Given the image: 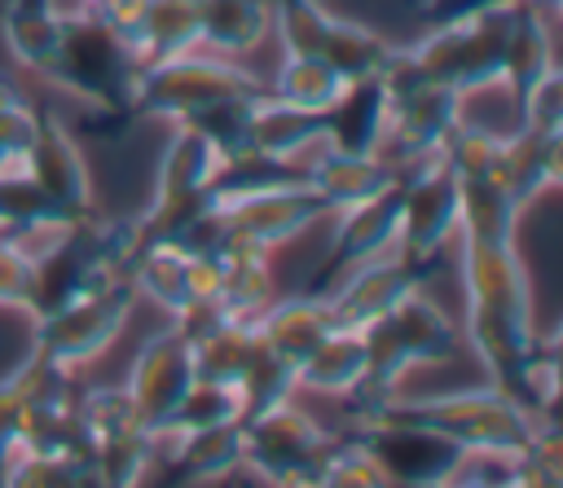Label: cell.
I'll use <instances>...</instances> for the list:
<instances>
[{
	"label": "cell",
	"instance_id": "obj_41",
	"mask_svg": "<svg viewBox=\"0 0 563 488\" xmlns=\"http://www.w3.org/2000/svg\"><path fill=\"white\" fill-rule=\"evenodd\" d=\"M31 413V391H26V374L22 365L0 382V470L9 466V457L22 448V422Z\"/></svg>",
	"mask_w": 563,
	"mask_h": 488
},
{
	"label": "cell",
	"instance_id": "obj_34",
	"mask_svg": "<svg viewBox=\"0 0 563 488\" xmlns=\"http://www.w3.org/2000/svg\"><path fill=\"white\" fill-rule=\"evenodd\" d=\"M343 75L334 66H325L321 57H299V53H286L277 79L268 84V97L295 106V110H312V114H325L334 106V97L343 92Z\"/></svg>",
	"mask_w": 563,
	"mask_h": 488
},
{
	"label": "cell",
	"instance_id": "obj_3",
	"mask_svg": "<svg viewBox=\"0 0 563 488\" xmlns=\"http://www.w3.org/2000/svg\"><path fill=\"white\" fill-rule=\"evenodd\" d=\"M141 62L132 44L97 22L92 13H62V40L53 62L44 66V79L75 92L79 101L106 110V114H132V88H136Z\"/></svg>",
	"mask_w": 563,
	"mask_h": 488
},
{
	"label": "cell",
	"instance_id": "obj_44",
	"mask_svg": "<svg viewBox=\"0 0 563 488\" xmlns=\"http://www.w3.org/2000/svg\"><path fill=\"white\" fill-rule=\"evenodd\" d=\"M79 9L92 13L97 22H106L110 31H119V35L132 44V31H136V22H141L145 0H79Z\"/></svg>",
	"mask_w": 563,
	"mask_h": 488
},
{
	"label": "cell",
	"instance_id": "obj_10",
	"mask_svg": "<svg viewBox=\"0 0 563 488\" xmlns=\"http://www.w3.org/2000/svg\"><path fill=\"white\" fill-rule=\"evenodd\" d=\"M79 422L88 435L84 466L106 488H141L158 435L136 418L123 387H92L79 396Z\"/></svg>",
	"mask_w": 563,
	"mask_h": 488
},
{
	"label": "cell",
	"instance_id": "obj_20",
	"mask_svg": "<svg viewBox=\"0 0 563 488\" xmlns=\"http://www.w3.org/2000/svg\"><path fill=\"white\" fill-rule=\"evenodd\" d=\"M303 171H308V185L330 202V211L365 202L400 176V167L387 154H347V149H330V145H317L308 154Z\"/></svg>",
	"mask_w": 563,
	"mask_h": 488
},
{
	"label": "cell",
	"instance_id": "obj_25",
	"mask_svg": "<svg viewBox=\"0 0 563 488\" xmlns=\"http://www.w3.org/2000/svg\"><path fill=\"white\" fill-rule=\"evenodd\" d=\"M75 224L22 167L18 171H0V237L18 242L26 255L48 242L57 229Z\"/></svg>",
	"mask_w": 563,
	"mask_h": 488
},
{
	"label": "cell",
	"instance_id": "obj_43",
	"mask_svg": "<svg viewBox=\"0 0 563 488\" xmlns=\"http://www.w3.org/2000/svg\"><path fill=\"white\" fill-rule=\"evenodd\" d=\"M501 4H510V0H422V22H427V31L457 26V22H471V18L501 9Z\"/></svg>",
	"mask_w": 563,
	"mask_h": 488
},
{
	"label": "cell",
	"instance_id": "obj_32",
	"mask_svg": "<svg viewBox=\"0 0 563 488\" xmlns=\"http://www.w3.org/2000/svg\"><path fill=\"white\" fill-rule=\"evenodd\" d=\"M299 387H312V391H330V396H347L365 382V339L361 330H330L312 352L308 361L295 369Z\"/></svg>",
	"mask_w": 563,
	"mask_h": 488
},
{
	"label": "cell",
	"instance_id": "obj_26",
	"mask_svg": "<svg viewBox=\"0 0 563 488\" xmlns=\"http://www.w3.org/2000/svg\"><path fill=\"white\" fill-rule=\"evenodd\" d=\"M559 176H563V136L532 132V127L501 136V180L519 207H528L545 189H554Z\"/></svg>",
	"mask_w": 563,
	"mask_h": 488
},
{
	"label": "cell",
	"instance_id": "obj_40",
	"mask_svg": "<svg viewBox=\"0 0 563 488\" xmlns=\"http://www.w3.org/2000/svg\"><path fill=\"white\" fill-rule=\"evenodd\" d=\"M510 488H563V466H559V435L554 426L537 435L523 453H515V484Z\"/></svg>",
	"mask_w": 563,
	"mask_h": 488
},
{
	"label": "cell",
	"instance_id": "obj_11",
	"mask_svg": "<svg viewBox=\"0 0 563 488\" xmlns=\"http://www.w3.org/2000/svg\"><path fill=\"white\" fill-rule=\"evenodd\" d=\"M136 286L132 277H119V281H106L79 299H70L66 308L48 312L35 321V352H44L48 361L75 369L92 356H101L128 325L132 308H136Z\"/></svg>",
	"mask_w": 563,
	"mask_h": 488
},
{
	"label": "cell",
	"instance_id": "obj_15",
	"mask_svg": "<svg viewBox=\"0 0 563 488\" xmlns=\"http://www.w3.org/2000/svg\"><path fill=\"white\" fill-rule=\"evenodd\" d=\"M194 378L198 374H194L189 339L176 325H167L154 339H145V347L132 361V374H128V387L123 391H128L136 418L163 440V426L176 413V404L185 400V391L194 387Z\"/></svg>",
	"mask_w": 563,
	"mask_h": 488
},
{
	"label": "cell",
	"instance_id": "obj_46",
	"mask_svg": "<svg viewBox=\"0 0 563 488\" xmlns=\"http://www.w3.org/2000/svg\"><path fill=\"white\" fill-rule=\"evenodd\" d=\"M387 488H444V484H387Z\"/></svg>",
	"mask_w": 563,
	"mask_h": 488
},
{
	"label": "cell",
	"instance_id": "obj_36",
	"mask_svg": "<svg viewBox=\"0 0 563 488\" xmlns=\"http://www.w3.org/2000/svg\"><path fill=\"white\" fill-rule=\"evenodd\" d=\"M299 387V378H295V369L260 339L255 343V352H251V361H246V369H242V378H238V396H242V418H251V413H264V409H273V404H282V400H290V391Z\"/></svg>",
	"mask_w": 563,
	"mask_h": 488
},
{
	"label": "cell",
	"instance_id": "obj_23",
	"mask_svg": "<svg viewBox=\"0 0 563 488\" xmlns=\"http://www.w3.org/2000/svg\"><path fill=\"white\" fill-rule=\"evenodd\" d=\"M519 202L501 180V163L457 176V237L462 242H515Z\"/></svg>",
	"mask_w": 563,
	"mask_h": 488
},
{
	"label": "cell",
	"instance_id": "obj_31",
	"mask_svg": "<svg viewBox=\"0 0 563 488\" xmlns=\"http://www.w3.org/2000/svg\"><path fill=\"white\" fill-rule=\"evenodd\" d=\"M554 70V48H550V31H545V18L541 9L515 0V13H510V44H506V75H501V88H510L515 101H523V92Z\"/></svg>",
	"mask_w": 563,
	"mask_h": 488
},
{
	"label": "cell",
	"instance_id": "obj_35",
	"mask_svg": "<svg viewBox=\"0 0 563 488\" xmlns=\"http://www.w3.org/2000/svg\"><path fill=\"white\" fill-rule=\"evenodd\" d=\"M242 422V396L229 382H207L194 378V387L185 391V400L176 404V413L167 418L163 435H189V431H211V426H229Z\"/></svg>",
	"mask_w": 563,
	"mask_h": 488
},
{
	"label": "cell",
	"instance_id": "obj_1",
	"mask_svg": "<svg viewBox=\"0 0 563 488\" xmlns=\"http://www.w3.org/2000/svg\"><path fill=\"white\" fill-rule=\"evenodd\" d=\"M457 264L466 286V339L488 365L493 387L523 404V374L537 347V325L528 273L515 255V242H462Z\"/></svg>",
	"mask_w": 563,
	"mask_h": 488
},
{
	"label": "cell",
	"instance_id": "obj_45",
	"mask_svg": "<svg viewBox=\"0 0 563 488\" xmlns=\"http://www.w3.org/2000/svg\"><path fill=\"white\" fill-rule=\"evenodd\" d=\"M523 4H532V9H541V13H554L563 0H523Z\"/></svg>",
	"mask_w": 563,
	"mask_h": 488
},
{
	"label": "cell",
	"instance_id": "obj_28",
	"mask_svg": "<svg viewBox=\"0 0 563 488\" xmlns=\"http://www.w3.org/2000/svg\"><path fill=\"white\" fill-rule=\"evenodd\" d=\"M198 44V0H145L132 31V53L141 66L180 57Z\"/></svg>",
	"mask_w": 563,
	"mask_h": 488
},
{
	"label": "cell",
	"instance_id": "obj_9",
	"mask_svg": "<svg viewBox=\"0 0 563 488\" xmlns=\"http://www.w3.org/2000/svg\"><path fill=\"white\" fill-rule=\"evenodd\" d=\"M510 13L515 0L501 9H488L457 26H435L418 44H409V57L422 75L453 88L457 97L501 84L506 75V44H510Z\"/></svg>",
	"mask_w": 563,
	"mask_h": 488
},
{
	"label": "cell",
	"instance_id": "obj_5",
	"mask_svg": "<svg viewBox=\"0 0 563 488\" xmlns=\"http://www.w3.org/2000/svg\"><path fill=\"white\" fill-rule=\"evenodd\" d=\"M365 339V382L356 391H391L413 365H435L457 352V325L418 290L400 299L387 317L361 330Z\"/></svg>",
	"mask_w": 563,
	"mask_h": 488
},
{
	"label": "cell",
	"instance_id": "obj_22",
	"mask_svg": "<svg viewBox=\"0 0 563 488\" xmlns=\"http://www.w3.org/2000/svg\"><path fill=\"white\" fill-rule=\"evenodd\" d=\"M321 145L347 154H383L387 141V92L383 79H347L334 106L321 114Z\"/></svg>",
	"mask_w": 563,
	"mask_h": 488
},
{
	"label": "cell",
	"instance_id": "obj_4",
	"mask_svg": "<svg viewBox=\"0 0 563 488\" xmlns=\"http://www.w3.org/2000/svg\"><path fill=\"white\" fill-rule=\"evenodd\" d=\"M378 79H383V92H387V141H383V154L396 167L440 154L444 136L462 123V97L453 88L435 84L431 75H422L418 62L409 57V48H396L391 66Z\"/></svg>",
	"mask_w": 563,
	"mask_h": 488
},
{
	"label": "cell",
	"instance_id": "obj_33",
	"mask_svg": "<svg viewBox=\"0 0 563 488\" xmlns=\"http://www.w3.org/2000/svg\"><path fill=\"white\" fill-rule=\"evenodd\" d=\"M273 26L268 0H198V44L220 53L255 48Z\"/></svg>",
	"mask_w": 563,
	"mask_h": 488
},
{
	"label": "cell",
	"instance_id": "obj_38",
	"mask_svg": "<svg viewBox=\"0 0 563 488\" xmlns=\"http://www.w3.org/2000/svg\"><path fill=\"white\" fill-rule=\"evenodd\" d=\"M75 470H79V462H70V457L18 448L9 457V466L0 470V488H75Z\"/></svg>",
	"mask_w": 563,
	"mask_h": 488
},
{
	"label": "cell",
	"instance_id": "obj_17",
	"mask_svg": "<svg viewBox=\"0 0 563 488\" xmlns=\"http://www.w3.org/2000/svg\"><path fill=\"white\" fill-rule=\"evenodd\" d=\"M22 171H26L70 220L92 215V176H88V163H84L75 136L66 132V123H62L53 110H40V119H35V141H31V149H26Z\"/></svg>",
	"mask_w": 563,
	"mask_h": 488
},
{
	"label": "cell",
	"instance_id": "obj_7",
	"mask_svg": "<svg viewBox=\"0 0 563 488\" xmlns=\"http://www.w3.org/2000/svg\"><path fill=\"white\" fill-rule=\"evenodd\" d=\"M268 92V84H260L255 75H246L242 66H229L220 57H167V62H150L136 75L132 88V114H154V119H172V123H189L194 114L233 101V97H260Z\"/></svg>",
	"mask_w": 563,
	"mask_h": 488
},
{
	"label": "cell",
	"instance_id": "obj_2",
	"mask_svg": "<svg viewBox=\"0 0 563 488\" xmlns=\"http://www.w3.org/2000/svg\"><path fill=\"white\" fill-rule=\"evenodd\" d=\"M347 413L361 426H418L435 431L457 448L523 453L554 422L510 400L501 387L449 391V396H391V391H347Z\"/></svg>",
	"mask_w": 563,
	"mask_h": 488
},
{
	"label": "cell",
	"instance_id": "obj_29",
	"mask_svg": "<svg viewBox=\"0 0 563 488\" xmlns=\"http://www.w3.org/2000/svg\"><path fill=\"white\" fill-rule=\"evenodd\" d=\"M0 35L26 70L44 75L62 40V9L53 0H9L0 13Z\"/></svg>",
	"mask_w": 563,
	"mask_h": 488
},
{
	"label": "cell",
	"instance_id": "obj_13",
	"mask_svg": "<svg viewBox=\"0 0 563 488\" xmlns=\"http://www.w3.org/2000/svg\"><path fill=\"white\" fill-rule=\"evenodd\" d=\"M400 237L396 251L413 259H440V251L457 233V176L440 154L400 167Z\"/></svg>",
	"mask_w": 563,
	"mask_h": 488
},
{
	"label": "cell",
	"instance_id": "obj_14",
	"mask_svg": "<svg viewBox=\"0 0 563 488\" xmlns=\"http://www.w3.org/2000/svg\"><path fill=\"white\" fill-rule=\"evenodd\" d=\"M400 198H405V180L396 176L383 193L334 211V233H330V246H325L321 268L308 281V295H325L356 264H365V259H374L383 251H396V237H400Z\"/></svg>",
	"mask_w": 563,
	"mask_h": 488
},
{
	"label": "cell",
	"instance_id": "obj_24",
	"mask_svg": "<svg viewBox=\"0 0 563 488\" xmlns=\"http://www.w3.org/2000/svg\"><path fill=\"white\" fill-rule=\"evenodd\" d=\"M255 330H260V339H264L290 369H299V365L308 361V352H312L330 330H339V325H334V317H330L325 295H295V299L268 303V308L255 317Z\"/></svg>",
	"mask_w": 563,
	"mask_h": 488
},
{
	"label": "cell",
	"instance_id": "obj_16",
	"mask_svg": "<svg viewBox=\"0 0 563 488\" xmlns=\"http://www.w3.org/2000/svg\"><path fill=\"white\" fill-rule=\"evenodd\" d=\"M220 215H224L229 237L273 251V246L299 237L308 224H317L321 215H334V211H330V202L312 185H286V189L238 198V202L220 207Z\"/></svg>",
	"mask_w": 563,
	"mask_h": 488
},
{
	"label": "cell",
	"instance_id": "obj_18",
	"mask_svg": "<svg viewBox=\"0 0 563 488\" xmlns=\"http://www.w3.org/2000/svg\"><path fill=\"white\" fill-rule=\"evenodd\" d=\"M352 440L369 453L387 484H444L462 457L457 444L418 426H361Z\"/></svg>",
	"mask_w": 563,
	"mask_h": 488
},
{
	"label": "cell",
	"instance_id": "obj_27",
	"mask_svg": "<svg viewBox=\"0 0 563 488\" xmlns=\"http://www.w3.org/2000/svg\"><path fill=\"white\" fill-rule=\"evenodd\" d=\"M321 132H325L321 114L295 110V106L264 92L246 119V149L268 154V158H303L321 145Z\"/></svg>",
	"mask_w": 563,
	"mask_h": 488
},
{
	"label": "cell",
	"instance_id": "obj_21",
	"mask_svg": "<svg viewBox=\"0 0 563 488\" xmlns=\"http://www.w3.org/2000/svg\"><path fill=\"white\" fill-rule=\"evenodd\" d=\"M207 259H211V273H216V308L224 317L255 321L273 303V268H268L264 246L224 237V246L211 251Z\"/></svg>",
	"mask_w": 563,
	"mask_h": 488
},
{
	"label": "cell",
	"instance_id": "obj_42",
	"mask_svg": "<svg viewBox=\"0 0 563 488\" xmlns=\"http://www.w3.org/2000/svg\"><path fill=\"white\" fill-rule=\"evenodd\" d=\"M26 299H31V255L0 237V308H18L26 312Z\"/></svg>",
	"mask_w": 563,
	"mask_h": 488
},
{
	"label": "cell",
	"instance_id": "obj_30",
	"mask_svg": "<svg viewBox=\"0 0 563 488\" xmlns=\"http://www.w3.org/2000/svg\"><path fill=\"white\" fill-rule=\"evenodd\" d=\"M172 475L180 484H216L242 466V422L211 426V431H189L172 435Z\"/></svg>",
	"mask_w": 563,
	"mask_h": 488
},
{
	"label": "cell",
	"instance_id": "obj_8",
	"mask_svg": "<svg viewBox=\"0 0 563 488\" xmlns=\"http://www.w3.org/2000/svg\"><path fill=\"white\" fill-rule=\"evenodd\" d=\"M268 4L282 48L299 57H321L343 79H378L400 48L361 22L334 18L321 0H268Z\"/></svg>",
	"mask_w": 563,
	"mask_h": 488
},
{
	"label": "cell",
	"instance_id": "obj_19",
	"mask_svg": "<svg viewBox=\"0 0 563 488\" xmlns=\"http://www.w3.org/2000/svg\"><path fill=\"white\" fill-rule=\"evenodd\" d=\"M132 286H136V295L154 299L172 317H180L194 303H216L211 259L207 255H185L180 246H167V242L141 246V255L132 264Z\"/></svg>",
	"mask_w": 563,
	"mask_h": 488
},
{
	"label": "cell",
	"instance_id": "obj_37",
	"mask_svg": "<svg viewBox=\"0 0 563 488\" xmlns=\"http://www.w3.org/2000/svg\"><path fill=\"white\" fill-rule=\"evenodd\" d=\"M35 110L13 88V79L0 75V171H18L26 163V149L35 141Z\"/></svg>",
	"mask_w": 563,
	"mask_h": 488
},
{
	"label": "cell",
	"instance_id": "obj_39",
	"mask_svg": "<svg viewBox=\"0 0 563 488\" xmlns=\"http://www.w3.org/2000/svg\"><path fill=\"white\" fill-rule=\"evenodd\" d=\"M519 106V127H532V132H550V136H563V75L559 66L550 75H541Z\"/></svg>",
	"mask_w": 563,
	"mask_h": 488
},
{
	"label": "cell",
	"instance_id": "obj_6",
	"mask_svg": "<svg viewBox=\"0 0 563 488\" xmlns=\"http://www.w3.org/2000/svg\"><path fill=\"white\" fill-rule=\"evenodd\" d=\"M334 448L339 440L290 400L242 418V466L273 488H317Z\"/></svg>",
	"mask_w": 563,
	"mask_h": 488
},
{
	"label": "cell",
	"instance_id": "obj_12",
	"mask_svg": "<svg viewBox=\"0 0 563 488\" xmlns=\"http://www.w3.org/2000/svg\"><path fill=\"white\" fill-rule=\"evenodd\" d=\"M435 268H440V259H413V255H400V251H383V255L356 264L352 273H343L325 290L334 325L339 330H365L369 321L387 317L400 299L418 295Z\"/></svg>",
	"mask_w": 563,
	"mask_h": 488
}]
</instances>
